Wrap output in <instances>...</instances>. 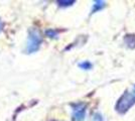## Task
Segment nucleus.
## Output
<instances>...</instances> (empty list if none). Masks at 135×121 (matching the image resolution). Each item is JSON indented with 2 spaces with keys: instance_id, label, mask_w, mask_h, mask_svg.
Here are the masks:
<instances>
[{
  "instance_id": "nucleus-1",
  "label": "nucleus",
  "mask_w": 135,
  "mask_h": 121,
  "mask_svg": "<svg viewBox=\"0 0 135 121\" xmlns=\"http://www.w3.org/2000/svg\"><path fill=\"white\" fill-rule=\"evenodd\" d=\"M135 103V94L134 92H126L122 95V97L119 99L117 105H116V110L119 113H125L133 106Z\"/></svg>"
},
{
  "instance_id": "nucleus-2",
  "label": "nucleus",
  "mask_w": 135,
  "mask_h": 121,
  "mask_svg": "<svg viewBox=\"0 0 135 121\" xmlns=\"http://www.w3.org/2000/svg\"><path fill=\"white\" fill-rule=\"evenodd\" d=\"M41 43V36H40L38 30L36 29H31L29 31L27 38V45H26V51L27 52L31 54V52H36L40 46Z\"/></svg>"
},
{
  "instance_id": "nucleus-3",
  "label": "nucleus",
  "mask_w": 135,
  "mask_h": 121,
  "mask_svg": "<svg viewBox=\"0 0 135 121\" xmlns=\"http://www.w3.org/2000/svg\"><path fill=\"white\" fill-rule=\"evenodd\" d=\"M72 119L73 121H84L86 117V105L84 103L74 104L72 107Z\"/></svg>"
},
{
  "instance_id": "nucleus-4",
  "label": "nucleus",
  "mask_w": 135,
  "mask_h": 121,
  "mask_svg": "<svg viewBox=\"0 0 135 121\" xmlns=\"http://www.w3.org/2000/svg\"><path fill=\"white\" fill-rule=\"evenodd\" d=\"M105 6V2L104 1H95V3L93 4V9H92V13L97 12L101 10L102 8Z\"/></svg>"
},
{
  "instance_id": "nucleus-5",
  "label": "nucleus",
  "mask_w": 135,
  "mask_h": 121,
  "mask_svg": "<svg viewBox=\"0 0 135 121\" xmlns=\"http://www.w3.org/2000/svg\"><path fill=\"white\" fill-rule=\"evenodd\" d=\"M79 67L84 70H90V69H92V64H91L90 62H87V61H86V62H83V63H80Z\"/></svg>"
},
{
  "instance_id": "nucleus-6",
  "label": "nucleus",
  "mask_w": 135,
  "mask_h": 121,
  "mask_svg": "<svg viewBox=\"0 0 135 121\" xmlns=\"http://www.w3.org/2000/svg\"><path fill=\"white\" fill-rule=\"evenodd\" d=\"M93 119H94V121H103V118H102L100 113H96L94 117H93Z\"/></svg>"
},
{
  "instance_id": "nucleus-7",
  "label": "nucleus",
  "mask_w": 135,
  "mask_h": 121,
  "mask_svg": "<svg viewBox=\"0 0 135 121\" xmlns=\"http://www.w3.org/2000/svg\"><path fill=\"white\" fill-rule=\"evenodd\" d=\"M46 35H49L50 37H55V36H56V31H55V30H47L46 31Z\"/></svg>"
},
{
  "instance_id": "nucleus-8",
  "label": "nucleus",
  "mask_w": 135,
  "mask_h": 121,
  "mask_svg": "<svg viewBox=\"0 0 135 121\" xmlns=\"http://www.w3.org/2000/svg\"><path fill=\"white\" fill-rule=\"evenodd\" d=\"M2 26H3V24H2V21L0 20V31H1V29H2Z\"/></svg>"
},
{
  "instance_id": "nucleus-9",
  "label": "nucleus",
  "mask_w": 135,
  "mask_h": 121,
  "mask_svg": "<svg viewBox=\"0 0 135 121\" xmlns=\"http://www.w3.org/2000/svg\"><path fill=\"white\" fill-rule=\"evenodd\" d=\"M133 92H134V94H135V86H134V90H133Z\"/></svg>"
}]
</instances>
